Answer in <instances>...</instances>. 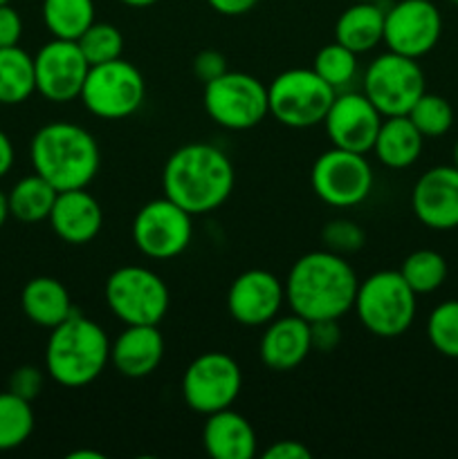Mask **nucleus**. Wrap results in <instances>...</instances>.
Returning <instances> with one entry per match:
<instances>
[{
    "mask_svg": "<svg viewBox=\"0 0 458 459\" xmlns=\"http://www.w3.org/2000/svg\"><path fill=\"white\" fill-rule=\"evenodd\" d=\"M422 146H425V137L420 130L407 115H398L382 119L371 152H375L377 161L386 169L402 170L420 160Z\"/></svg>",
    "mask_w": 458,
    "mask_h": 459,
    "instance_id": "24",
    "label": "nucleus"
},
{
    "mask_svg": "<svg viewBox=\"0 0 458 459\" xmlns=\"http://www.w3.org/2000/svg\"><path fill=\"white\" fill-rule=\"evenodd\" d=\"M310 336H313V350L317 352H332L341 343V327L337 318L310 323Z\"/></svg>",
    "mask_w": 458,
    "mask_h": 459,
    "instance_id": "38",
    "label": "nucleus"
},
{
    "mask_svg": "<svg viewBox=\"0 0 458 459\" xmlns=\"http://www.w3.org/2000/svg\"><path fill=\"white\" fill-rule=\"evenodd\" d=\"M94 0H43L40 16L52 39L79 40L94 22Z\"/></svg>",
    "mask_w": 458,
    "mask_h": 459,
    "instance_id": "28",
    "label": "nucleus"
},
{
    "mask_svg": "<svg viewBox=\"0 0 458 459\" xmlns=\"http://www.w3.org/2000/svg\"><path fill=\"white\" fill-rule=\"evenodd\" d=\"M335 94L313 67H290L268 85L269 117L286 128H313L323 124Z\"/></svg>",
    "mask_w": 458,
    "mask_h": 459,
    "instance_id": "7",
    "label": "nucleus"
},
{
    "mask_svg": "<svg viewBox=\"0 0 458 459\" xmlns=\"http://www.w3.org/2000/svg\"><path fill=\"white\" fill-rule=\"evenodd\" d=\"M236 182L233 164L218 146L184 143L173 151L162 170V188L169 200L196 215L211 213L229 200Z\"/></svg>",
    "mask_w": 458,
    "mask_h": 459,
    "instance_id": "2",
    "label": "nucleus"
},
{
    "mask_svg": "<svg viewBox=\"0 0 458 459\" xmlns=\"http://www.w3.org/2000/svg\"><path fill=\"white\" fill-rule=\"evenodd\" d=\"M34 173L48 179L57 191L88 188L101 166L97 139L84 126L52 121L40 126L30 142Z\"/></svg>",
    "mask_w": 458,
    "mask_h": 459,
    "instance_id": "3",
    "label": "nucleus"
},
{
    "mask_svg": "<svg viewBox=\"0 0 458 459\" xmlns=\"http://www.w3.org/2000/svg\"><path fill=\"white\" fill-rule=\"evenodd\" d=\"M164 350L160 325H126L110 341V366L126 379H144L160 368Z\"/></svg>",
    "mask_w": 458,
    "mask_h": 459,
    "instance_id": "21",
    "label": "nucleus"
},
{
    "mask_svg": "<svg viewBox=\"0 0 458 459\" xmlns=\"http://www.w3.org/2000/svg\"><path fill=\"white\" fill-rule=\"evenodd\" d=\"M133 245L151 260H173L193 240V215L166 195L146 202L130 227Z\"/></svg>",
    "mask_w": 458,
    "mask_h": 459,
    "instance_id": "12",
    "label": "nucleus"
},
{
    "mask_svg": "<svg viewBox=\"0 0 458 459\" xmlns=\"http://www.w3.org/2000/svg\"><path fill=\"white\" fill-rule=\"evenodd\" d=\"M447 3H452V4H456V7H458V0H447Z\"/></svg>",
    "mask_w": 458,
    "mask_h": 459,
    "instance_id": "48",
    "label": "nucleus"
},
{
    "mask_svg": "<svg viewBox=\"0 0 458 459\" xmlns=\"http://www.w3.org/2000/svg\"><path fill=\"white\" fill-rule=\"evenodd\" d=\"M411 209L418 222L431 231L458 229V169L434 166L418 178L411 191Z\"/></svg>",
    "mask_w": 458,
    "mask_h": 459,
    "instance_id": "18",
    "label": "nucleus"
},
{
    "mask_svg": "<svg viewBox=\"0 0 458 459\" xmlns=\"http://www.w3.org/2000/svg\"><path fill=\"white\" fill-rule=\"evenodd\" d=\"M384 16L386 9H382L380 3L353 0L337 18L335 40L355 54L371 52L384 43Z\"/></svg>",
    "mask_w": 458,
    "mask_h": 459,
    "instance_id": "25",
    "label": "nucleus"
},
{
    "mask_svg": "<svg viewBox=\"0 0 458 459\" xmlns=\"http://www.w3.org/2000/svg\"><path fill=\"white\" fill-rule=\"evenodd\" d=\"M88 70L90 63L85 61L76 40H48L34 54L36 92L52 103L76 101Z\"/></svg>",
    "mask_w": 458,
    "mask_h": 459,
    "instance_id": "15",
    "label": "nucleus"
},
{
    "mask_svg": "<svg viewBox=\"0 0 458 459\" xmlns=\"http://www.w3.org/2000/svg\"><path fill=\"white\" fill-rule=\"evenodd\" d=\"M321 242L323 249H330L339 255L355 254V251L362 249L366 245V233L353 220H332L323 227L321 231Z\"/></svg>",
    "mask_w": 458,
    "mask_h": 459,
    "instance_id": "35",
    "label": "nucleus"
},
{
    "mask_svg": "<svg viewBox=\"0 0 458 459\" xmlns=\"http://www.w3.org/2000/svg\"><path fill=\"white\" fill-rule=\"evenodd\" d=\"M22 18L12 4H0V48H13L21 43Z\"/></svg>",
    "mask_w": 458,
    "mask_h": 459,
    "instance_id": "39",
    "label": "nucleus"
},
{
    "mask_svg": "<svg viewBox=\"0 0 458 459\" xmlns=\"http://www.w3.org/2000/svg\"><path fill=\"white\" fill-rule=\"evenodd\" d=\"M48 222L67 245H88L101 231L103 209L88 188L58 191Z\"/></svg>",
    "mask_w": 458,
    "mask_h": 459,
    "instance_id": "20",
    "label": "nucleus"
},
{
    "mask_svg": "<svg viewBox=\"0 0 458 459\" xmlns=\"http://www.w3.org/2000/svg\"><path fill=\"white\" fill-rule=\"evenodd\" d=\"M45 385V372L36 366H21L9 375L7 390L9 393L18 394V397L34 402Z\"/></svg>",
    "mask_w": 458,
    "mask_h": 459,
    "instance_id": "36",
    "label": "nucleus"
},
{
    "mask_svg": "<svg viewBox=\"0 0 458 459\" xmlns=\"http://www.w3.org/2000/svg\"><path fill=\"white\" fill-rule=\"evenodd\" d=\"M283 287L292 314L308 323L328 318L339 321L353 309L359 278L344 255L330 249H317L292 263Z\"/></svg>",
    "mask_w": 458,
    "mask_h": 459,
    "instance_id": "1",
    "label": "nucleus"
},
{
    "mask_svg": "<svg viewBox=\"0 0 458 459\" xmlns=\"http://www.w3.org/2000/svg\"><path fill=\"white\" fill-rule=\"evenodd\" d=\"M110 366V339L92 318L75 309L70 318L49 330L45 372L63 388H85Z\"/></svg>",
    "mask_w": 458,
    "mask_h": 459,
    "instance_id": "4",
    "label": "nucleus"
},
{
    "mask_svg": "<svg viewBox=\"0 0 458 459\" xmlns=\"http://www.w3.org/2000/svg\"><path fill=\"white\" fill-rule=\"evenodd\" d=\"M34 92V56L18 45L0 48V106L25 103Z\"/></svg>",
    "mask_w": 458,
    "mask_h": 459,
    "instance_id": "27",
    "label": "nucleus"
},
{
    "mask_svg": "<svg viewBox=\"0 0 458 459\" xmlns=\"http://www.w3.org/2000/svg\"><path fill=\"white\" fill-rule=\"evenodd\" d=\"M119 3H124L126 7H133V9H144V7H153L155 3H160V0H119Z\"/></svg>",
    "mask_w": 458,
    "mask_h": 459,
    "instance_id": "45",
    "label": "nucleus"
},
{
    "mask_svg": "<svg viewBox=\"0 0 458 459\" xmlns=\"http://www.w3.org/2000/svg\"><path fill=\"white\" fill-rule=\"evenodd\" d=\"M265 459H310L313 451L305 446L304 442L296 439H283V442H274L263 451Z\"/></svg>",
    "mask_w": 458,
    "mask_h": 459,
    "instance_id": "40",
    "label": "nucleus"
},
{
    "mask_svg": "<svg viewBox=\"0 0 458 459\" xmlns=\"http://www.w3.org/2000/svg\"><path fill=\"white\" fill-rule=\"evenodd\" d=\"M67 459H106V455L99 451H90V448H79V451L67 453Z\"/></svg>",
    "mask_w": 458,
    "mask_h": 459,
    "instance_id": "43",
    "label": "nucleus"
},
{
    "mask_svg": "<svg viewBox=\"0 0 458 459\" xmlns=\"http://www.w3.org/2000/svg\"><path fill=\"white\" fill-rule=\"evenodd\" d=\"M286 287L268 269H247L238 273L227 291L229 316L245 327H263L281 314Z\"/></svg>",
    "mask_w": 458,
    "mask_h": 459,
    "instance_id": "17",
    "label": "nucleus"
},
{
    "mask_svg": "<svg viewBox=\"0 0 458 459\" xmlns=\"http://www.w3.org/2000/svg\"><path fill=\"white\" fill-rule=\"evenodd\" d=\"M409 119L413 121L425 139H438L452 130L454 126V108L445 97L434 92H425L413 108L409 110Z\"/></svg>",
    "mask_w": 458,
    "mask_h": 459,
    "instance_id": "32",
    "label": "nucleus"
},
{
    "mask_svg": "<svg viewBox=\"0 0 458 459\" xmlns=\"http://www.w3.org/2000/svg\"><path fill=\"white\" fill-rule=\"evenodd\" d=\"M9 3V0H0V4H7Z\"/></svg>",
    "mask_w": 458,
    "mask_h": 459,
    "instance_id": "49",
    "label": "nucleus"
},
{
    "mask_svg": "<svg viewBox=\"0 0 458 459\" xmlns=\"http://www.w3.org/2000/svg\"><path fill=\"white\" fill-rule=\"evenodd\" d=\"M58 191L40 178L39 173H31L27 178L18 179L7 193L9 200V213L18 220V222H43L52 213L54 200H57Z\"/></svg>",
    "mask_w": 458,
    "mask_h": 459,
    "instance_id": "26",
    "label": "nucleus"
},
{
    "mask_svg": "<svg viewBox=\"0 0 458 459\" xmlns=\"http://www.w3.org/2000/svg\"><path fill=\"white\" fill-rule=\"evenodd\" d=\"M382 112L368 101L362 90L337 92L323 119L328 142L335 148L368 155L382 126Z\"/></svg>",
    "mask_w": 458,
    "mask_h": 459,
    "instance_id": "16",
    "label": "nucleus"
},
{
    "mask_svg": "<svg viewBox=\"0 0 458 459\" xmlns=\"http://www.w3.org/2000/svg\"><path fill=\"white\" fill-rule=\"evenodd\" d=\"M146 99V81L126 58L90 65L79 101L90 115L106 121H119L135 115Z\"/></svg>",
    "mask_w": 458,
    "mask_h": 459,
    "instance_id": "8",
    "label": "nucleus"
},
{
    "mask_svg": "<svg viewBox=\"0 0 458 459\" xmlns=\"http://www.w3.org/2000/svg\"><path fill=\"white\" fill-rule=\"evenodd\" d=\"M375 175L362 152L341 151L332 146L321 152L310 169L313 193L332 209L359 206L373 191Z\"/></svg>",
    "mask_w": 458,
    "mask_h": 459,
    "instance_id": "11",
    "label": "nucleus"
},
{
    "mask_svg": "<svg viewBox=\"0 0 458 459\" xmlns=\"http://www.w3.org/2000/svg\"><path fill=\"white\" fill-rule=\"evenodd\" d=\"M34 424L31 402L9 390L0 393V453L22 446L34 433Z\"/></svg>",
    "mask_w": 458,
    "mask_h": 459,
    "instance_id": "30",
    "label": "nucleus"
},
{
    "mask_svg": "<svg viewBox=\"0 0 458 459\" xmlns=\"http://www.w3.org/2000/svg\"><path fill=\"white\" fill-rule=\"evenodd\" d=\"M407 285L416 291L418 296L434 294L447 281V260L443 254L434 249H416L402 260L398 269Z\"/></svg>",
    "mask_w": 458,
    "mask_h": 459,
    "instance_id": "29",
    "label": "nucleus"
},
{
    "mask_svg": "<svg viewBox=\"0 0 458 459\" xmlns=\"http://www.w3.org/2000/svg\"><path fill=\"white\" fill-rule=\"evenodd\" d=\"M452 160H454V166H456V169H458V139H456V143H454V152H452Z\"/></svg>",
    "mask_w": 458,
    "mask_h": 459,
    "instance_id": "46",
    "label": "nucleus"
},
{
    "mask_svg": "<svg viewBox=\"0 0 458 459\" xmlns=\"http://www.w3.org/2000/svg\"><path fill=\"white\" fill-rule=\"evenodd\" d=\"M313 352L310 323L296 314L281 316L263 325L259 357L272 372H290L299 368Z\"/></svg>",
    "mask_w": 458,
    "mask_h": 459,
    "instance_id": "19",
    "label": "nucleus"
},
{
    "mask_svg": "<svg viewBox=\"0 0 458 459\" xmlns=\"http://www.w3.org/2000/svg\"><path fill=\"white\" fill-rule=\"evenodd\" d=\"M79 48L84 52L85 61L90 65H101V63L115 61L124 54V36L112 22L94 21L84 34L79 36Z\"/></svg>",
    "mask_w": 458,
    "mask_h": 459,
    "instance_id": "34",
    "label": "nucleus"
},
{
    "mask_svg": "<svg viewBox=\"0 0 458 459\" xmlns=\"http://www.w3.org/2000/svg\"><path fill=\"white\" fill-rule=\"evenodd\" d=\"M242 388V372L236 359L225 352H202L182 375V399L198 415L232 408Z\"/></svg>",
    "mask_w": 458,
    "mask_h": 459,
    "instance_id": "13",
    "label": "nucleus"
},
{
    "mask_svg": "<svg viewBox=\"0 0 458 459\" xmlns=\"http://www.w3.org/2000/svg\"><path fill=\"white\" fill-rule=\"evenodd\" d=\"M359 54L350 52L348 48H344L341 43H328L314 54L313 70L330 85L335 92H344L353 85V81L357 79L359 72Z\"/></svg>",
    "mask_w": 458,
    "mask_h": 459,
    "instance_id": "31",
    "label": "nucleus"
},
{
    "mask_svg": "<svg viewBox=\"0 0 458 459\" xmlns=\"http://www.w3.org/2000/svg\"><path fill=\"white\" fill-rule=\"evenodd\" d=\"M9 200H7V193L4 191H0V229L4 227V222H7V218H9Z\"/></svg>",
    "mask_w": 458,
    "mask_h": 459,
    "instance_id": "44",
    "label": "nucleus"
},
{
    "mask_svg": "<svg viewBox=\"0 0 458 459\" xmlns=\"http://www.w3.org/2000/svg\"><path fill=\"white\" fill-rule=\"evenodd\" d=\"M362 3H382V0H362Z\"/></svg>",
    "mask_w": 458,
    "mask_h": 459,
    "instance_id": "47",
    "label": "nucleus"
},
{
    "mask_svg": "<svg viewBox=\"0 0 458 459\" xmlns=\"http://www.w3.org/2000/svg\"><path fill=\"white\" fill-rule=\"evenodd\" d=\"M427 339L447 359H458V299L443 300L427 316Z\"/></svg>",
    "mask_w": 458,
    "mask_h": 459,
    "instance_id": "33",
    "label": "nucleus"
},
{
    "mask_svg": "<svg viewBox=\"0 0 458 459\" xmlns=\"http://www.w3.org/2000/svg\"><path fill=\"white\" fill-rule=\"evenodd\" d=\"M202 446L214 459H254L259 453V439L247 417L225 408L207 415L202 426Z\"/></svg>",
    "mask_w": 458,
    "mask_h": 459,
    "instance_id": "22",
    "label": "nucleus"
},
{
    "mask_svg": "<svg viewBox=\"0 0 458 459\" xmlns=\"http://www.w3.org/2000/svg\"><path fill=\"white\" fill-rule=\"evenodd\" d=\"M193 74L202 81V83H209V81L218 79L223 76L225 72L229 70L227 67V58L218 52V49H202L193 56Z\"/></svg>",
    "mask_w": 458,
    "mask_h": 459,
    "instance_id": "37",
    "label": "nucleus"
},
{
    "mask_svg": "<svg viewBox=\"0 0 458 459\" xmlns=\"http://www.w3.org/2000/svg\"><path fill=\"white\" fill-rule=\"evenodd\" d=\"M202 106L220 128L233 133L251 130L269 115L268 85L247 72L227 70L223 76L205 83Z\"/></svg>",
    "mask_w": 458,
    "mask_h": 459,
    "instance_id": "9",
    "label": "nucleus"
},
{
    "mask_svg": "<svg viewBox=\"0 0 458 459\" xmlns=\"http://www.w3.org/2000/svg\"><path fill=\"white\" fill-rule=\"evenodd\" d=\"M21 307L27 321L45 330L61 325L75 312L67 287L52 276H36L27 281L21 291Z\"/></svg>",
    "mask_w": 458,
    "mask_h": 459,
    "instance_id": "23",
    "label": "nucleus"
},
{
    "mask_svg": "<svg viewBox=\"0 0 458 459\" xmlns=\"http://www.w3.org/2000/svg\"><path fill=\"white\" fill-rule=\"evenodd\" d=\"M353 309L364 330L373 336L398 339L416 321L418 294L407 285L402 273L380 269L359 281Z\"/></svg>",
    "mask_w": 458,
    "mask_h": 459,
    "instance_id": "5",
    "label": "nucleus"
},
{
    "mask_svg": "<svg viewBox=\"0 0 458 459\" xmlns=\"http://www.w3.org/2000/svg\"><path fill=\"white\" fill-rule=\"evenodd\" d=\"M362 92L382 117L409 115L413 103L427 92V79L418 58L384 52L373 58L362 76Z\"/></svg>",
    "mask_w": 458,
    "mask_h": 459,
    "instance_id": "10",
    "label": "nucleus"
},
{
    "mask_svg": "<svg viewBox=\"0 0 458 459\" xmlns=\"http://www.w3.org/2000/svg\"><path fill=\"white\" fill-rule=\"evenodd\" d=\"M103 299L124 325H160L171 303L164 278L142 264L115 269L103 285Z\"/></svg>",
    "mask_w": 458,
    "mask_h": 459,
    "instance_id": "6",
    "label": "nucleus"
},
{
    "mask_svg": "<svg viewBox=\"0 0 458 459\" xmlns=\"http://www.w3.org/2000/svg\"><path fill=\"white\" fill-rule=\"evenodd\" d=\"M13 160H16V152H13L12 139H9L7 133L0 130V179L13 169Z\"/></svg>",
    "mask_w": 458,
    "mask_h": 459,
    "instance_id": "42",
    "label": "nucleus"
},
{
    "mask_svg": "<svg viewBox=\"0 0 458 459\" xmlns=\"http://www.w3.org/2000/svg\"><path fill=\"white\" fill-rule=\"evenodd\" d=\"M443 36V13L431 0H398L386 9L384 45L391 52L422 58Z\"/></svg>",
    "mask_w": 458,
    "mask_h": 459,
    "instance_id": "14",
    "label": "nucleus"
},
{
    "mask_svg": "<svg viewBox=\"0 0 458 459\" xmlns=\"http://www.w3.org/2000/svg\"><path fill=\"white\" fill-rule=\"evenodd\" d=\"M256 3L259 0H207V4L220 16H242V13L251 12Z\"/></svg>",
    "mask_w": 458,
    "mask_h": 459,
    "instance_id": "41",
    "label": "nucleus"
}]
</instances>
